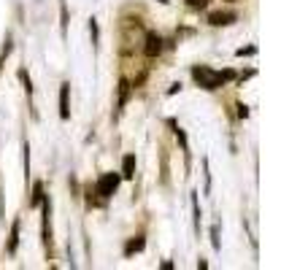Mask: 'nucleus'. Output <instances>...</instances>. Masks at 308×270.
Segmentation results:
<instances>
[{
    "mask_svg": "<svg viewBox=\"0 0 308 270\" xmlns=\"http://www.w3.org/2000/svg\"><path fill=\"white\" fill-rule=\"evenodd\" d=\"M133 176H136V157L127 154L122 160V178H133Z\"/></svg>",
    "mask_w": 308,
    "mask_h": 270,
    "instance_id": "obj_7",
    "label": "nucleus"
},
{
    "mask_svg": "<svg viewBox=\"0 0 308 270\" xmlns=\"http://www.w3.org/2000/svg\"><path fill=\"white\" fill-rule=\"evenodd\" d=\"M162 43L165 41L157 33H146L144 35V54H146V57H157V54L162 52Z\"/></svg>",
    "mask_w": 308,
    "mask_h": 270,
    "instance_id": "obj_4",
    "label": "nucleus"
},
{
    "mask_svg": "<svg viewBox=\"0 0 308 270\" xmlns=\"http://www.w3.org/2000/svg\"><path fill=\"white\" fill-rule=\"evenodd\" d=\"M122 176L119 173H106V176L98 178V184H95V192H98L100 197H111L116 192V187H119Z\"/></svg>",
    "mask_w": 308,
    "mask_h": 270,
    "instance_id": "obj_3",
    "label": "nucleus"
},
{
    "mask_svg": "<svg viewBox=\"0 0 308 270\" xmlns=\"http://www.w3.org/2000/svg\"><path fill=\"white\" fill-rule=\"evenodd\" d=\"M235 19H238V17H235L233 11H211L208 14V22L214 27H227V25H233Z\"/></svg>",
    "mask_w": 308,
    "mask_h": 270,
    "instance_id": "obj_5",
    "label": "nucleus"
},
{
    "mask_svg": "<svg viewBox=\"0 0 308 270\" xmlns=\"http://www.w3.org/2000/svg\"><path fill=\"white\" fill-rule=\"evenodd\" d=\"M60 116L62 119L70 116V84L60 86Z\"/></svg>",
    "mask_w": 308,
    "mask_h": 270,
    "instance_id": "obj_6",
    "label": "nucleus"
},
{
    "mask_svg": "<svg viewBox=\"0 0 308 270\" xmlns=\"http://www.w3.org/2000/svg\"><path fill=\"white\" fill-rule=\"evenodd\" d=\"M246 114H249V111H246V106L241 103V106H238V116H241V119H246Z\"/></svg>",
    "mask_w": 308,
    "mask_h": 270,
    "instance_id": "obj_15",
    "label": "nucleus"
},
{
    "mask_svg": "<svg viewBox=\"0 0 308 270\" xmlns=\"http://www.w3.org/2000/svg\"><path fill=\"white\" fill-rule=\"evenodd\" d=\"M192 78L197 84L203 86V89H219L222 84H227V81H233V70H211V68H205V65H197V68H192Z\"/></svg>",
    "mask_w": 308,
    "mask_h": 270,
    "instance_id": "obj_1",
    "label": "nucleus"
},
{
    "mask_svg": "<svg viewBox=\"0 0 308 270\" xmlns=\"http://www.w3.org/2000/svg\"><path fill=\"white\" fill-rule=\"evenodd\" d=\"M144 246H146L144 235H138V238H133V241H130L127 246H124V254H127V257H133V254H136V251H141Z\"/></svg>",
    "mask_w": 308,
    "mask_h": 270,
    "instance_id": "obj_8",
    "label": "nucleus"
},
{
    "mask_svg": "<svg viewBox=\"0 0 308 270\" xmlns=\"http://www.w3.org/2000/svg\"><path fill=\"white\" fill-rule=\"evenodd\" d=\"M127 95H130V81H127V78H122V81H119V108H124Z\"/></svg>",
    "mask_w": 308,
    "mask_h": 270,
    "instance_id": "obj_10",
    "label": "nucleus"
},
{
    "mask_svg": "<svg viewBox=\"0 0 308 270\" xmlns=\"http://www.w3.org/2000/svg\"><path fill=\"white\" fill-rule=\"evenodd\" d=\"M9 54H11V38H6V46H3V52H0V70H3V62Z\"/></svg>",
    "mask_w": 308,
    "mask_h": 270,
    "instance_id": "obj_12",
    "label": "nucleus"
},
{
    "mask_svg": "<svg viewBox=\"0 0 308 270\" xmlns=\"http://www.w3.org/2000/svg\"><path fill=\"white\" fill-rule=\"evenodd\" d=\"M141 38H144L141 19H122V54H133L136 43H141Z\"/></svg>",
    "mask_w": 308,
    "mask_h": 270,
    "instance_id": "obj_2",
    "label": "nucleus"
},
{
    "mask_svg": "<svg viewBox=\"0 0 308 270\" xmlns=\"http://www.w3.org/2000/svg\"><path fill=\"white\" fill-rule=\"evenodd\" d=\"M189 6H192V9H205V6H208V0H187Z\"/></svg>",
    "mask_w": 308,
    "mask_h": 270,
    "instance_id": "obj_13",
    "label": "nucleus"
},
{
    "mask_svg": "<svg viewBox=\"0 0 308 270\" xmlns=\"http://www.w3.org/2000/svg\"><path fill=\"white\" fill-rule=\"evenodd\" d=\"M17 243H19V221H14L11 224V238H9V251L11 254L17 251Z\"/></svg>",
    "mask_w": 308,
    "mask_h": 270,
    "instance_id": "obj_9",
    "label": "nucleus"
},
{
    "mask_svg": "<svg viewBox=\"0 0 308 270\" xmlns=\"http://www.w3.org/2000/svg\"><path fill=\"white\" fill-rule=\"evenodd\" d=\"M41 203H43V187L35 184V187H33V200H30V205L35 208V205H41Z\"/></svg>",
    "mask_w": 308,
    "mask_h": 270,
    "instance_id": "obj_11",
    "label": "nucleus"
},
{
    "mask_svg": "<svg viewBox=\"0 0 308 270\" xmlns=\"http://www.w3.org/2000/svg\"><path fill=\"white\" fill-rule=\"evenodd\" d=\"M230 3H238V0H230Z\"/></svg>",
    "mask_w": 308,
    "mask_h": 270,
    "instance_id": "obj_16",
    "label": "nucleus"
},
{
    "mask_svg": "<svg viewBox=\"0 0 308 270\" xmlns=\"http://www.w3.org/2000/svg\"><path fill=\"white\" fill-rule=\"evenodd\" d=\"M90 33H92V43H98V25H95V19L90 22Z\"/></svg>",
    "mask_w": 308,
    "mask_h": 270,
    "instance_id": "obj_14",
    "label": "nucleus"
}]
</instances>
